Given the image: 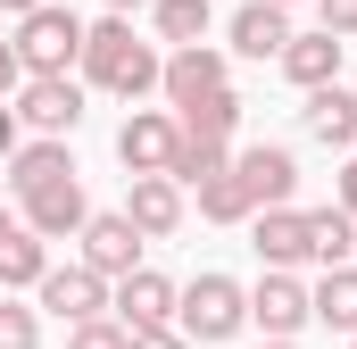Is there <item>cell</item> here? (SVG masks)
Listing matches in <instances>:
<instances>
[{"mask_svg":"<svg viewBox=\"0 0 357 349\" xmlns=\"http://www.w3.org/2000/svg\"><path fill=\"white\" fill-rule=\"evenodd\" d=\"M158 50L125 25V17H100V25H84V84L116 91V100H142V91H158Z\"/></svg>","mask_w":357,"mask_h":349,"instance_id":"cell-1","label":"cell"},{"mask_svg":"<svg viewBox=\"0 0 357 349\" xmlns=\"http://www.w3.org/2000/svg\"><path fill=\"white\" fill-rule=\"evenodd\" d=\"M241 325H250V291L233 274H199L191 291H175V333L183 341L208 349V341H233Z\"/></svg>","mask_w":357,"mask_h":349,"instance_id":"cell-2","label":"cell"},{"mask_svg":"<svg viewBox=\"0 0 357 349\" xmlns=\"http://www.w3.org/2000/svg\"><path fill=\"white\" fill-rule=\"evenodd\" d=\"M17 67H25V75H67V67H84V17L59 8V0H42L33 17H17Z\"/></svg>","mask_w":357,"mask_h":349,"instance_id":"cell-3","label":"cell"},{"mask_svg":"<svg viewBox=\"0 0 357 349\" xmlns=\"http://www.w3.org/2000/svg\"><path fill=\"white\" fill-rule=\"evenodd\" d=\"M17 225H25V233H42V242H67V233H84V225H91L84 174H59V183H42V191H25V200H17Z\"/></svg>","mask_w":357,"mask_h":349,"instance_id":"cell-4","label":"cell"},{"mask_svg":"<svg viewBox=\"0 0 357 349\" xmlns=\"http://www.w3.org/2000/svg\"><path fill=\"white\" fill-rule=\"evenodd\" d=\"M233 183L250 191V208H291V191H299V158H291L282 142H250V150H233Z\"/></svg>","mask_w":357,"mask_h":349,"instance_id":"cell-5","label":"cell"},{"mask_svg":"<svg viewBox=\"0 0 357 349\" xmlns=\"http://www.w3.org/2000/svg\"><path fill=\"white\" fill-rule=\"evenodd\" d=\"M17 117H25L42 142H59V133H75V125H84V84H75V75H25Z\"/></svg>","mask_w":357,"mask_h":349,"instance_id":"cell-6","label":"cell"},{"mask_svg":"<svg viewBox=\"0 0 357 349\" xmlns=\"http://www.w3.org/2000/svg\"><path fill=\"white\" fill-rule=\"evenodd\" d=\"M84 266L100 274V283H125V274H142V233L125 225V208H108V216H91L84 233Z\"/></svg>","mask_w":357,"mask_h":349,"instance_id":"cell-7","label":"cell"},{"mask_svg":"<svg viewBox=\"0 0 357 349\" xmlns=\"http://www.w3.org/2000/svg\"><path fill=\"white\" fill-rule=\"evenodd\" d=\"M175 108H133V117H125V133H116V158H125V167L133 174H167L175 167Z\"/></svg>","mask_w":357,"mask_h":349,"instance_id":"cell-8","label":"cell"},{"mask_svg":"<svg viewBox=\"0 0 357 349\" xmlns=\"http://www.w3.org/2000/svg\"><path fill=\"white\" fill-rule=\"evenodd\" d=\"M108 308H116L125 333H167V316H175V283L142 266V274H125V283L108 291Z\"/></svg>","mask_w":357,"mask_h":349,"instance_id":"cell-9","label":"cell"},{"mask_svg":"<svg viewBox=\"0 0 357 349\" xmlns=\"http://www.w3.org/2000/svg\"><path fill=\"white\" fill-rule=\"evenodd\" d=\"M158 91L175 100V108H191V100H208V91H233V67H225V50H175L167 67H158Z\"/></svg>","mask_w":357,"mask_h":349,"instance_id":"cell-10","label":"cell"},{"mask_svg":"<svg viewBox=\"0 0 357 349\" xmlns=\"http://www.w3.org/2000/svg\"><path fill=\"white\" fill-rule=\"evenodd\" d=\"M33 291H42V308H50L59 325H91V316L108 308V283H100L91 266H50Z\"/></svg>","mask_w":357,"mask_h":349,"instance_id":"cell-11","label":"cell"},{"mask_svg":"<svg viewBox=\"0 0 357 349\" xmlns=\"http://www.w3.org/2000/svg\"><path fill=\"white\" fill-rule=\"evenodd\" d=\"M125 225L142 233V242H167L183 225V183L167 174H133V191H125Z\"/></svg>","mask_w":357,"mask_h":349,"instance_id":"cell-12","label":"cell"},{"mask_svg":"<svg viewBox=\"0 0 357 349\" xmlns=\"http://www.w3.org/2000/svg\"><path fill=\"white\" fill-rule=\"evenodd\" d=\"M250 325H266V341H291V333L307 325V283H299V274H258Z\"/></svg>","mask_w":357,"mask_h":349,"instance_id":"cell-13","label":"cell"},{"mask_svg":"<svg viewBox=\"0 0 357 349\" xmlns=\"http://www.w3.org/2000/svg\"><path fill=\"white\" fill-rule=\"evenodd\" d=\"M250 242H258L266 274H291V266L307 258V208H258L250 216Z\"/></svg>","mask_w":357,"mask_h":349,"instance_id":"cell-14","label":"cell"},{"mask_svg":"<svg viewBox=\"0 0 357 349\" xmlns=\"http://www.w3.org/2000/svg\"><path fill=\"white\" fill-rule=\"evenodd\" d=\"M282 75H291L299 91L341 84V42H333L324 25H316V34H291V42H282Z\"/></svg>","mask_w":357,"mask_h":349,"instance_id":"cell-15","label":"cell"},{"mask_svg":"<svg viewBox=\"0 0 357 349\" xmlns=\"http://www.w3.org/2000/svg\"><path fill=\"white\" fill-rule=\"evenodd\" d=\"M175 133L183 142H208V150H233V133H241V91H208V100L175 108Z\"/></svg>","mask_w":357,"mask_h":349,"instance_id":"cell-16","label":"cell"},{"mask_svg":"<svg viewBox=\"0 0 357 349\" xmlns=\"http://www.w3.org/2000/svg\"><path fill=\"white\" fill-rule=\"evenodd\" d=\"M282 42H291V17L282 8H266V0L233 8V50L241 59H282Z\"/></svg>","mask_w":357,"mask_h":349,"instance_id":"cell-17","label":"cell"},{"mask_svg":"<svg viewBox=\"0 0 357 349\" xmlns=\"http://www.w3.org/2000/svg\"><path fill=\"white\" fill-rule=\"evenodd\" d=\"M307 258L324 266H357V216H341V208H307Z\"/></svg>","mask_w":357,"mask_h":349,"instance_id":"cell-18","label":"cell"},{"mask_svg":"<svg viewBox=\"0 0 357 349\" xmlns=\"http://www.w3.org/2000/svg\"><path fill=\"white\" fill-rule=\"evenodd\" d=\"M307 133H316L324 150H349V142H357V100H349L341 84L307 91Z\"/></svg>","mask_w":357,"mask_h":349,"instance_id":"cell-19","label":"cell"},{"mask_svg":"<svg viewBox=\"0 0 357 349\" xmlns=\"http://www.w3.org/2000/svg\"><path fill=\"white\" fill-rule=\"evenodd\" d=\"M59 174H75L67 142H17V158H8V191H17V200L42 191V183H59Z\"/></svg>","mask_w":357,"mask_h":349,"instance_id":"cell-20","label":"cell"},{"mask_svg":"<svg viewBox=\"0 0 357 349\" xmlns=\"http://www.w3.org/2000/svg\"><path fill=\"white\" fill-rule=\"evenodd\" d=\"M307 316L357 341V266H333V274H324V283L307 291Z\"/></svg>","mask_w":357,"mask_h":349,"instance_id":"cell-21","label":"cell"},{"mask_svg":"<svg viewBox=\"0 0 357 349\" xmlns=\"http://www.w3.org/2000/svg\"><path fill=\"white\" fill-rule=\"evenodd\" d=\"M42 274H50V242H42V233H25V225H17V233H8V242H0V291H33V283H42Z\"/></svg>","mask_w":357,"mask_h":349,"instance_id":"cell-22","label":"cell"},{"mask_svg":"<svg viewBox=\"0 0 357 349\" xmlns=\"http://www.w3.org/2000/svg\"><path fill=\"white\" fill-rule=\"evenodd\" d=\"M150 25H158V42L199 50L208 42V0H150Z\"/></svg>","mask_w":357,"mask_h":349,"instance_id":"cell-23","label":"cell"},{"mask_svg":"<svg viewBox=\"0 0 357 349\" xmlns=\"http://www.w3.org/2000/svg\"><path fill=\"white\" fill-rule=\"evenodd\" d=\"M199 216H208V225H250V216H258V208H250V191L233 183V167L216 174V183H199Z\"/></svg>","mask_w":357,"mask_h":349,"instance_id":"cell-24","label":"cell"},{"mask_svg":"<svg viewBox=\"0 0 357 349\" xmlns=\"http://www.w3.org/2000/svg\"><path fill=\"white\" fill-rule=\"evenodd\" d=\"M233 167V150H208V142H175V167H167V183H216V174Z\"/></svg>","mask_w":357,"mask_h":349,"instance_id":"cell-25","label":"cell"},{"mask_svg":"<svg viewBox=\"0 0 357 349\" xmlns=\"http://www.w3.org/2000/svg\"><path fill=\"white\" fill-rule=\"evenodd\" d=\"M0 349H42V316L17 308V299H0Z\"/></svg>","mask_w":357,"mask_h":349,"instance_id":"cell-26","label":"cell"},{"mask_svg":"<svg viewBox=\"0 0 357 349\" xmlns=\"http://www.w3.org/2000/svg\"><path fill=\"white\" fill-rule=\"evenodd\" d=\"M67 349H133V333L116 316H91V325H67Z\"/></svg>","mask_w":357,"mask_h":349,"instance_id":"cell-27","label":"cell"},{"mask_svg":"<svg viewBox=\"0 0 357 349\" xmlns=\"http://www.w3.org/2000/svg\"><path fill=\"white\" fill-rule=\"evenodd\" d=\"M316 17H324L333 42H349V34H357V0H316Z\"/></svg>","mask_w":357,"mask_h":349,"instance_id":"cell-28","label":"cell"},{"mask_svg":"<svg viewBox=\"0 0 357 349\" xmlns=\"http://www.w3.org/2000/svg\"><path fill=\"white\" fill-rule=\"evenodd\" d=\"M333 208H341V216H357V158L341 167V183H333Z\"/></svg>","mask_w":357,"mask_h":349,"instance_id":"cell-29","label":"cell"},{"mask_svg":"<svg viewBox=\"0 0 357 349\" xmlns=\"http://www.w3.org/2000/svg\"><path fill=\"white\" fill-rule=\"evenodd\" d=\"M17 84H25V67H17V42H0V100H8Z\"/></svg>","mask_w":357,"mask_h":349,"instance_id":"cell-30","label":"cell"},{"mask_svg":"<svg viewBox=\"0 0 357 349\" xmlns=\"http://www.w3.org/2000/svg\"><path fill=\"white\" fill-rule=\"evenodd\" d=\"M133 349H191V341H183L175 325H167V333H133Z\"/></svg>","mask_w":357,"mask_h":349,"instance_id":"cell-31","label":"cell"},{"mask_svg":"<svg viewBox=\"0 0 357 349\" xmlns=\"http://www.w3.org/2000/svg\"><path fill=\"white\" fill-rule=\"evenodd\" d=\"M17 158V108H0V167Z\"/></svg>","mask_w":357,"mask_h":349,"instance_id":"cell-32","label":"cell"},{"mask_svg":"<svg viewBox=\"0 0 357 349\" xmlns=\"http://www.w3.org/2000/svg\"><path fill=\"white\" fill-rule=\"evenodd\" d=\"M133 8H150V0H108V17H133Z\"/></svg>","mask_w":357,"mask_h":349,"instance_id":"cell-33","label":"cell"},{"mask_svg":"<svg viewBox=\"0 0 357 349\" xmlns=\"http://www.w3.org/2000/svg\"><path fill=\"white\" fill-rule=\"evenodd\" d=\"M0 8H17V17H33V8H42V0H0Z\"/></svg>","mask_w":357,"mask_h":349,"instance_id":"cell-34","label":"cell"},{"mask_svg":"<svg viewBox=\"0 0 357 349\" xmlns=\"http://www.w3.org/2000/svg\"><path fill=\"white\" fill-rule=\"evenodd\" d=\"M8 233H17V208H0V242H8Z\"/></svg>","mask_w":357,"mask_h":349,"instance_id":"cell-35","label":"cell"},{"mask_svg":"<svg viewBox=\"0 0 357 349\" xmlns=\"http://www.w3.org/2000/svg\"><path fill=\"white\" fill-rule=\"evenodd\" d=\"M258 349H299V341H258Z\"/></svg>","mask_w":357,"mask_h":349,"instance_id":"cell-36","label":"cell"},{"mask_svg":"<svg viewBox=\"0 0 357 349\" xmlns=\"http://www.w3.org/2000/svg\"><path fill=\"white\" fill-rule=\"evenodd\" d=\"M266 8H291V0H266Z\"/></svg>","mask_w":357,"mask_h":349,"instance_id":"cell-37","label":"cell"},{"mask_svg":"<svg viewBox=\"0 0 357 349\" xmlns=\"http://www.w3.org/2000/svg\"><path fill=\"white\" fill-rule=\"evenodd\" d=\"M349 349H357V341H349Z\"/></svg>","mask_w":357,"mask_h":349,"instance_id":"cell-38","label":"cell"}]
</instances>
